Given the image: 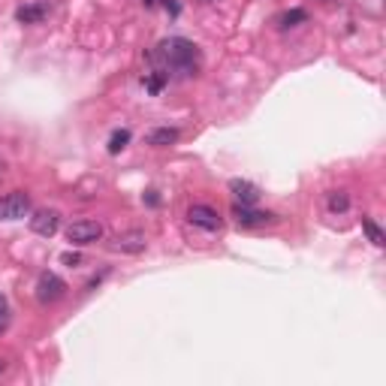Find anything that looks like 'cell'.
<instances>
[{"label":"cell","instance_id":"7c38bea8","mask_svg":"<svg viewBox=\"0 0 386 386\" xmlns=\"http://www.w3.org/2000/svg\"><path fill=\"white\" fill-rule=\"evenodd\" d=\"M362 229H365V236H369V242H371L374 247H383V245H386V233H383L378 224H374L371 217H362Z\"/></svg>","mask_w":386,"mask_h":386},{"label":"cell","instance_id":"8992f818","mask_svg":"<svg viewBox=\"0 0 386 386\" xmlns=\"http://www.w3.org/2000/svg\"><path fill=\"white\" fill-rule=\"evenodd\" d=\"M233 217H236V224L238 226H265V224H275V217L272 211H256L254 206H233Z\"/></svg>","mask_w":386,"mask_h":386},{"label":"cell","instance_id":"277c9868","mask_svg":"<svg viewBox=\"0 0 386 386\" xmlns=\"http://www.w3.org/2000/svg\"><path fill=\"white\" fill-rule=\"evenodd\" d=\"M67 296V284L63 278H58L54 272H43L40 281H36V299L43 302V305H52V302H58Z\"/></svg>","mask_w":386,"mask_h":386},{"label":"cell","instance_id":"ba28073f","mask_svg":"<svg viewBox=\"0 0 386 386\" xmlns=\"http://www.w3.org/2000/svg\"><path fill=\"white\" fill-rule=\"evenodd\" d=\"M145 245H148V238H145V233H139V229H127V233H118L112 238V247L121 254H142Z\"/></svg>","mask_w":386,"mask_h":386},{"label":"cell","instance_id":"8fae6325","mask_svg":"<svg viewBox=\"0 0 386 386\" xmlns=\"http://www.w3.org/2000/svg\"><path fill=\"white\" fill-rule=\"evenodd\" d=\"M15 18H18L22 24H40L43 18H45V6H43V3H27V6H18Z\"/></svg>","mask_w":386,"mask_h":386},{"label":"cell","instance_id":"30bf717a","mask_svg":"<svg viewBox=\"0 0 386 386\" xmlns=\"http://www.w3.org/2000/svg\"><path fill=\"white\" fill-rule=\"evenodd\" d=\"M145 142H148L151 148H169V145L178 142V130L176 127H157V130H151L145 136Z\"/></svg>","mask_w":386,"mask_h":386},{"label":"cell","instance_id":"9a60e30c","mask_svg":"<svg viewBox=\"0 0 386 386\" xmlns=\"http://www.w3.org/2000/svg\"><path fill=\"white\" fill-rule=\"evenodd\" d=\"M305 18H308L305 9H290V13H284V15L278 18V24H281V27H296L299 22H305Z\"/></svg>","mask_w":386,"mask_h":386},{"label":"cell","instance_id":"6da1fadb","mask_svg":"<svg viewBox=\"0 0 386 386\" xmlns=\"http://www.w3.org/2000/svg\"><path fill=\"white\" fill-rule=\"evenodd\" d=\"M154 61L160 63L163 70H172L178 76H196L199 70V49L185 36H167V40L157 43L154 49Z\"/></svg>","mask_w":386,"mask_h":386},{"label":"cell","instance_id":"5b68a950","mask_svg":"<svg viewBox=\"0 0 386 386\" xmlns=\"http://www.w3.org/2000/svg\"><path fill=\"white\" fill-rule=\"evenodd\" d=\"M31 229L36 236H43V238H52L61 229V211H54V208L33 211V215H31Z\"/></svg>","mask_w":386,"mask_h":386},{"label":"cell","instance_id":"52a82bcc","mask_svg":"<svg viewBox=\"0 0 386 386\" xmlns=\"http://www.w3.org/2000/svg\"><path fill=\"white\" fill-rule=\"evenodd\" d=\"M187 220L193 226H199V229H206V233H215V229H220V215L211 206H190L187 208Z\"/></svg>","mask_w":386,"mask_h":386},{"label":"cell","instance_id":"4fadbf2b","mask_svg":"<svg viewBox=\"0 0 386 386\" xmlns=\"http://www.w3.org/2000/svg\"><path fill=\"white\" fill-rule=\"evenodd\" d=\"M167 79H169V72H160V70H154L145 76V88L151 91V94H160L163 85H167Z\"/></svg>","mask_w":386,"mask_h":386},{"label":"cell","instance_id":"2e32d148","mask_svg":"<svg viewBox=\"0 0 386 386\" xmlns=\"http://www.w3.org/2000/svg\"><path fill=\"white\" fill-rule=\"evenodd\" d=\"M329 208H332V211H347V208H350V199H347V193L344 190L329 193Z\"/></svg>","mask_w":386,"mask_h":386},{"label":"cell","instance_id":"9c48e42d","mask_svg":"<svg viewBox=\"0 0 386 386\" xmlns=\"http://www.w3.org/2000/svg\"><path fill=\"white\" fill-rule=\"evenodd\" d=\"M229 190H233V196H236L238 206H254V202L260 199V187H256L254 181L233 178V181H229Z\"/></svg>","mask_w":386,"mask_h":386},{"label":"cell","instance_id":"7a4b0ae2","mask_svg":"<svg viewBox=\"0 0 386 386\" xmlns=\"http://www.w3.org/2000/svg\"><path fill=\"white\" fill-rule=\"evenodd\" d=\"M67 238H70V245H76V247L94 245L103 238V224H100V220H76V224L67 226Z\"/></svg>","mask_w":386,"mask_h":386},{"label":"cell","instance_id":"3957f363","mask_svg":"<svg viewBox=\"0 0 386 386\" xmlns=\"http://www.w3.org/2000/svg\"><path fill=\"white\" fill-rule=\"evenodd\" d=\"M31 215V196L24 190H13L0 196V220H22Z\"/></svg>","mask_w":386,"mask_h":386},{"label":"cell","instance_id":"e0dca14e","mask_svg":"<svg viewBox=\"0 0 386 386\" xmlns=\"http://www.w3.org/2000/svg\"><path fill=\"white\" fill-rule=\"evenodd\" d=\"M61 260H63V263H67V265H76V263H79V254H63V256H61Z\"/></svg>","mask_w":386,"mask_h":386},{"label":"cell","instance_id":"ac0fdd59","mask_svg":"<svg viewBox=\"0 0 386 386\" xmlns=\"http://www.w3.org/2000/svg\"><path fill=\"white\" fill-rule=\"evenodd\" d=\"M0 176H3V163H0Z\"/></svg>","mask_w":386,"mask_h":386},{"label":"cell","instance_id":"d6986e66","mask_svg":"<svg viewBox=\"0 0 386 386\" xmlns=\"http://www.w3.org/2000/svg\"><path fill=\"white\" fill-rule=\"evenodd\" d=\"M202 3H211V0H202Z\"/></svg>","mask_w":386,"mask_h":386},{"label":"cell","instance_id":"5bb4252c","mask_svg":"<svg viewBox=\"0 0 386 386\" xmlns=\"http://www.w3.org/2000/svg\"><path fill=\"white\" fill-rule=\"evenodd\" d=\"M127 142H130V130H115L112 139H109V154H121Z\"/></svg>","mask_w":386,"mask_h":386}]
</instances>
